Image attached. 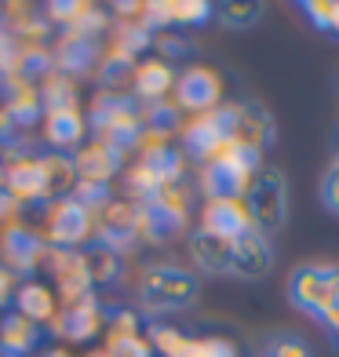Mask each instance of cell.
Listing matches in <instances>:
<instances>
[{"mask_svg":"<svg viewBox=\"0 0 339 357\" xmlns=\"http://www.w3.org/2000/svg\"><path fill=\"white\" fill-rule=\"evenodd\" d=\"M88 124L99 142H110L117 150H132L139 142L142 132V121H139V102L128 99L121 91H99L91 99V113H88Z\"/></svg>","mask_w":339,"mask_h":357,"instance_id":"cell-1","label":"cell"},{"mask_svg":"<svg viewBox=\"0 0 339 357\" xmlns=\"http://www.w3.org/2000/svg\"><path fill=\"white\" fill-rule=\"evenodd\" d=\"M197 299V278L190 270L179 266H150L142 273V284H139V306L142 314L160 317V314H175V310H186Z\"/></svg>","mask_w":339,"mask_h":357,"instance_id":"cell-2","label":"cell"},{"mask_svg":"<svg viewBox=\"0 0 339 357\" xmlns=\"http://www.w3.org/2000/svg\"><path fill=\"white\" fill-rule=\"evenodd\" d=\"M245 208L252 215V230H259L263 237L278 234L288 219V183L281 168H255L252 183L245 190Z\"/></svg>","mask_w":339,"mask_h":357,"instance_id":"cell-3","label":"cell"},{"mask_svg":"<svg viewBox=\"0 0 339 357\" xmlns=\"http://www.w3.org/2000/svg\"><path fill=\"white\" fill-rule=\"evenodd\" d=\"M288 299L303 314H314L321 321L339 299V266H321V263L296 266L292 278H288Z\"/></svg>","mask_w":339,"mask_h":357,"instance_id":"cell-4","label":"cell"},{"mask_svg":"<svg viewBox=\"0 0 339 357\" xmlns=\"http://www.w3.org/2000/svg\"><path fill=\"white\" fill-rule=\"evenodd\" d=\"M44 245L47 248H77L88 245L95 237V215L84 204H77L73 197L59 201V204H44Z\"/></svg>","mask_w":339,"mask_h":357,"instance_id":"cell-5","label":"cell"},{"mask_svg":"<svg viewBox=\"0 0 339 357\" xmlns=\"http://www.w3.org/2000/svg\"><path fill=\"white\" fill-rule=\"evenodd\" d=\"M44 255H47V245L40 230H33L29 222L15 219L11 226L0 230V259H4V270H11L15 278H26V273H33L37 266H44Z\"/></svg>","mask_w":339,"mask_h":357,"instance_id":"cell-6","label":"cell"},{"mask_svg":"<svg viewBox=\"0 0 339 357\" xmlns=\"http://www.w3.org/2000/svg\"><path fill=\"white\" fill-rule=\"evenodd\" d=\"M110 314L113 310H106V303L99 296H88V299L66 306L62 314H55V321L47 324V332L55 339H66V343H88V339H95L106 328Z\"/></svg>","mask_w":339,"mask_h":357,"instance_id":"cell-7","label":"cell"},{"mask_svg":"<svg viewBox=\"0 0 339 357\" xmlns=\"http://www.w3.org/2000/svg\"><path fill=\"white\" fill-rule=\"evenodd\" d=\"M44 270L52 273L55 291L62 296V303H66V306L95 296L91 278H88V266H84V255H80L77 248H47Z\"/></svg>","mask_w":339,"mask_h":357,"instance_id":"cell-8","label":"cell"},{"mask_svg":"<svg viewBox=\"0 0 339 357\" xmlns=\"http://www.w3.org/2000/svg\"><path fill=\"white\" fill-rule=\"evenodd\" d=\"M234 146L248 153H263L273 142V121L263 106H230V132H226Z\"/></svg>","mask_w":339,"mask_h":357,"instance_id":"cell-9","label":"cell"},{"mask_svg":"<svg viewBox=\"0 0 339 357\" xmlns=\"http://www.w3.org/2000/svg\"><path fill=\"white\" fill-rule=\"evenodd\" d=\"M0 106L11 124V132H29L37 121H44V106H40V88L26 84V80H4L0 84Z\"/></svg>","mask_w":339,"mask_h":357,"instance_id":"cell-10","label":"cell"},{"mask_svg":"<svg viewBox=\"0 0 339 357\" xmlns=\"http://www.w3.org/2000/svg\"><path fill=\"white\" fill-rule=\"evenodd\" d=\"M139 237V226H135V201H121L113 197L99 215H95V241L113 252H124L132 241Z\"/></svg>","mask_w":339,"mask_h":357,"instance_id":"cell-11","label":"cell"},{"mask_svg":"<svg viewBox=\"0 0 339 357\" xmlns=\"http://www.w3.org/2000/svg\"><path fill=\"white\" fill-rule=\"evenodd\" d=\"M219 95H223L219 73L208 70V66H190L186 73L175 77V99H179L183 109L208 113V109H216Z\"/></svg>","mask_w":339,"mask_h":357,"instance_id":"cell-12","label":"cell"},{"mask_svg":"<svg viewBox=\"0 0 339 357\" xmlns=\"http://www.w3.org/2000/svg\"><path fill=\"white\" fill-rule=\"evenodd\" d=\"M52 55H55V70L62 77H84L91 73L95 66H99V37H84V33H62L52 47Z\"/></svg>","mask_w":339,"mask_h":357,"instance_id":"cell-13","label":"cell"},{"mask_svg":"<svg viewBox=\"0 0 339 357\" xmlns=\"http://www.w3.org/2000/svg\"><path fill=\"white\" fill-rule=\"evenodd\" d=\"M226 132H230V109H208V113H197V117L186 124L183 146L197 160H208L226 142Z\"/></svg>","mask_w":339,"mask_h":357,"instance_id":"cell-14","label":"cell"},{"mask_svg":"<svg viewBox=\"0 0 339 357\" xmlns=\"http://www.w3.org/2000/svg\"><path fill=\"white\" fill-rule=\"evenodd\" d=\"M70 157H73L77 178H84V183H110V178L124 168V153L117 150V146L99 142V139L84 142V146H80V150H73Z\"/></svg>","mask_w":339,"mask_h":357,"instance_id":"cell-15","label":"cell"},{"mask_svg":"<svg viewBox=\"0 0 339 357\" xmlns=\"http://www.w3.org/2000/svg\"><path fill=\"white\" fill-rule=\"evenodd\" d=\"M273 270V248H270V237H263L259 230H248L234 241V266L230 273L234 278H266Z\"/></svg>","mask_w":339,"mask_h":357,"instance_id":"cell-16","label":"cell"},{"mask_svg":"<svg viewBox=\"0 0 339 357\" xmlns=\"http://www.w3.org/2000/svg\"><path fill=\"white\" fill-rule=\"evenodd\" d=\"M0 186L8 190V197L19 204V208H33L44 204V183H40V168H37V153H29L22 160L4 168V178Z\"/></svg>","mask_w":339,"mask_h":357,"instance_id":"cell-17","label":"cell"},{"mask_svg":"<svg viewBox=\"0 0 339 357\" xmlns=\"http://www.w3.org/2000/svg\"><path fill=\"white\" fill-rule=\"evenodd\" d=\"M37 168H40V183H44V204H59V201L73 197L77 168H73L70 153H59V150L37 153Z\"/></svg>","mask_w":339,"mask_h":357,"instance_id":"cell-18","label":"cell"},{"mask_svg":"<svg viewBox=\"0 0 339 357\" xmlns=\"http://www.w3.org/2000/svg\"><path fill=\"white\" fill-rule=\"evenodd\" d=\"M84 135H88V117L80 113V106L44 113V139H47L52 150H59V153L80 150V146H84Z\"/></svg>","mask_w":339,"mask_h":357,"instance_id":"cell-19","label":"cell"},{"mask_svg":"<svg viewBox=\"0 0 339 357\" xmlns=\"http://www.w3.org/2000/svg\"><path fill=\"white\" fill-rule=\"evenodd\" d=\"M201 230L230 237V241H237L241 234H248L252 230V215L245 208V197H237V201H208L204 215H201Z\"/></svg>","mask_w":339,"mask_h":357,"instance_id":"cell-20","label":"cell"},{"mask_svg":"<svg viewBox=\"0 0 339 357\" xmlns=\"http://www.w3.org/2000/svg\"><path fill=\"white\" fill-rule=\"evenodd\" d=\"M44 343V328L11 310L0 317V354L4 357H33V350Z\"/></svg>","mask_w":339,"mask_h":357,"instance_id":"cell-21","label":"cell"},{"mask_svg":"<svg viewBox=\"0 0 339 357\" xmlns=\"http://www.w3.org/2000/svg\"><path fill=\"white\" fill-rule=\"evenodd\" d=\"M135 226H139V237L153 241V245H165V241H172V237L186 226V215L172 212V208L157 204V201L150 197V201L135 204Z\"/></svg>","mask_w":339,"mask_h":357,"instance_id":"cell-22","label":"cell"},{"mask_svg":"<svg viewBox=\"0 0 339 357\" xmlns=\"http://www.w3.org/2000/svg\"><path fill=\"white\" fill-rule=\"evenodd\" d=\"M190 255L204 273H230L234 266V241L230 237H219V234H208L197 230L190 237Z\"/></svg>","mask_w":339,"mask_h":357,"instance_id":"cell-23","label":"cell"},{"mask_svg":"<svg viewBox=\"0 0 339 357\" xmlns=\"http://www.w3.org/2000/svg\"><path fill=\"white\" fill-rule=\"evenodd\" d=\"M15 310L22 317H29L33 324H52L55 314H59V299H55V291L47 284H40L37 278H26L15 288Z\"/></svg>","mask_w":339,"mask_h":357,"instance_id":"cell-24","label":"cell"},{"mask_svg":"<svg viewBox=\"0 0 339 357\" xmlns=\"http://www.w3.org/2000/svg\"><path fill=\"white\" fill-rule=\"evenodd\" d=\"M175 88V70L165 59H146L135 62V77H132V91L139 102H160L165 91Z\"/></svg>","mask_w":339,"mask_h":357,"instance_id":"cell-25","label":"cell"},{"mask_svg":"<svg viewBox=\"0 0 339 357\" xmlns=\"http://www.w3.org/2000/svg\"><path fill=\"white\" fill-rule=\"evenodd\" d=\"M80 255H84V266H88L91 288L113 284V281L121 278V252H113V248L99 245V241H91L88 248H80Z\"/></svg>","mask_w":339,"mask_h":357,"instance_id":"cell-26","label":"cell"},{"mask_svg":"<svg viewBox=\"0 0 339 357\" xmlns=\"http://www.w3.org/2000/svg\"><path fill=\"white\" fill-rule=\"evenodd\" d=\"M40 106L44 113L47 109H77V88H73V80L70 77H47L44 84H40Z\"/></svg>","mask_w":339,"mask_h":357,"instance_id":"cell-27","label":"cell"},{"mask_svg":"<svg viewBox=\"0 0 339 357\" xmlns=\"http://www.w3.org/2000/svg\"><path fill=\"white\" fill-rule=\"evenodd\" d=\"M146 339H150L153 354H160V357H186V350H190V339L179 328H172V324H153Z\"/></svg>","mask_w":339,"mask_h":357,"instance_id":"cell-28","label":"cell"},{"mask_svg":"<svg viewBox=\"0 0 339 357\" xmlns=\"http://www.w3.org/2000/svg\"><path fill=\"white\" fill-rule=\"evenodd\" d=\"M142 335V321L135 310H113L106 321V347H117L128 343V339H139Z\"/></svg>","mask_w":339,"mask_h":357,"instance_id":"cell-29","label":"cell"},{"mask_svg":"<svg viewBox=\"0 0 339 357\" xmlns=\"http://www.w3.org/2000/svg\"><path fill=\"white\" fill-rule=\"evenodd\" d=\"M22 52H26V44L15 37V33H8L4 22H0V84H4V80H15V77H19Z\"/></svg>","mask_w":339,"mask_h":357,"instance_id":"cell-30","label":"cell"},{"mask_svg":"<svg viewBox=\"0 0 339 357\" xmlns=\"http://www.w3.org/2000/svg\"><path fill=\"white\" fill-rule=\"evenodd\" d=\"M259 357H314V354H310V343H306L303 335L281 332V335H270V339H266L263 350H259Z\"/></svg>","mask_w":339,"mask_h":357,"instance_id":"cell-31","label":"cell"},{"mask_svg":"<svg viewBox=\"0 0 339 357\" xmlns=\"http://www.w3.org/2000/svg\"><path fill=\"white\" fill-rule=\"evenodd\" d=\"M73 201H77V204H84L91 215H99L103 208L113 201V190H110V183H84V178H77Z\"/></svg>","mask_w":339,"mask_h":357,"instance_id":"cell-32","label":"cell"},{"mask_svg":"<svg viewBox=\"0 0 339 357\" xmlns=\"http://www.w3.org/2000/svg\"><path fill=\"white\" fill-rule=\"evenodd\" d=\"M216 15L223 19V26H230V29H248L263 19V4H219Z\"/></svg>","mask_w":339,"mask_h":357,"instance_id":"cell-33","label":"cell"},{"mask_svg":"<svg viewBox=\"0 0 339 357\" xmlns=\"http://www.w3.org/2000/svg\"><path fill=\"white\" fill-rule=\"evenodd\" d=\"M336 11H339L336 0H306L303 4V15L310 19V26L314 29H329V33H332V22H336Z\"/></svg>","mask_w":339,"mask_h":357,"instance_id":"cell-34","label":"cell"},{"mask_svg":"<svg viewBox=\"0 0 339 357\" xmlns=\"http://www.w3.org/2000/svg\"><path fill=\"white\" fill-rule=\"evenodd\" d=\"M186 357H237V350L226 339H190Z\"/></svg>","mask_w":339,"mask_h":357,"instance_id":"cell-35","label":"cell"},{"mask_svg":"<svg viewBox=\"0 0 339 357\" xmlns=\"http://www.w3.org/2000/svg\"><path fill=\"white\" fill-rule=\"evenodd\" d=\"M321 204H325L332 215H339V160L321 175Z\"/></svg>","mask_w":339,"mask_h":357,"instance_id":"cell-36","label":"cell"},{"mask_svg":"<svg viewBox=\"0 0 339 357\" xmlns=\"http://www.w3.org/2000/svg\"><path fill=\"white\" fill-rule=\"evenodd\" d=\"M113 357H153V347H150V339L146 335H139V339H128V343H117V347H106Z\"/></svg>","mask_w":339,"mask_h":357,"instance_id":"cell-37","label":"cell"},{"mask_svg":"<svg viewBox=\"0 0 339 357\" xmlns=\"http://www.w3.org/2000/svg\"><path fill=\"white\" fill-rule=\"evenodd\" d=\"M11 299H15V273L0 266V310H4Z\"/></svg>","mask_w":339,"mask_h":357,"instance_id":"cell-38","label":"cell"},{"mask_svg":"<svg viewBox=\"0 0 339 357\" xmlns=\"http://www.w3.org/2000/svg\"><path fill=\"white\" fill-rule=\"evenodd\" d=\"M321 324H325V328L332 332V339H336V347H339V299L332 303V310L321 317Z\"/></svg>","mask_w":339,"mask_h":357,"instance_id":"cell-39","label":"cell"},{"mask_svg":"<svg viewBox=\"0 0 339 357\" xmlns=\"http://www.w3.org/2000/svg\"><path fill=\"white\" fill-rule=\"evenodd\" d=\"M88 357H113V354H110V350H106V347H103V350H91V354H88Z\"/></svg>","mask_w":339,"mask_h":357,"instance_id":"cell-40","label":"cell"},{"mask_svg":"<svg viewBox=\"0 0 339 357\" xmlns=\"http://www.w3.org/2000/svg\"><path fill=\"white\" fill-rule=\"evenodd\" d=\"M332 33L339 37V11H336V22H332Z\"/></svg>","mask_w":339,"mask_h":357,"instance_id":"cell-41","label":"cell"}]
</instances>
